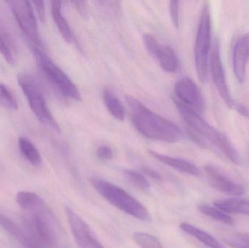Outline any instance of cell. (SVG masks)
<instances>
[{
    "label": "cell",
    "mask_w": 249,
    "mask_h": 248,
    "mask_svg": "<svg viewBox=\"0 0 249 248\" xmlns=\"http://www.w3.org/2000/svg\"><path fill=\"white\" fill-rule=\"evenodd\" d=\"M18 205L27 214L25 224L48 248L58 243V225L53 212L36 193L20 191L16 196Z\"/></svg>",
    "instance_id": "1"
},
{
    "label": "cell",
    "mask_w": 249,
    "mask_h": 248,
    "mask_svg": "<svg viewBox=\"0 0 249 248\" xmlns=\"http://www.w3.org/2000/svg\"><path fill=\"white\" fill-rule=\"evenodd\" d=\"M173 99L183 120L187 124L189 135L193 141L204 148L212 145L230 161L234 164H240L239 153L225 133L206 122L196 111L183 104L175 98Z\"/></svg>",
    "instance_id": "2"
},
{
    "label": "cell",
    "mask_w": 249,
    "mask_h": 248,
    "mask_svg": "<svg viewBox=\"0 0 249 248\" xmlns=\"http://www.w3.org/2000/svg\"><path fill=\"white\" fill-rule=\"evenodd\" d=\"M125 99L131 112L133 125L142 135L167 143L178 142L182 139V131L174 122L152 112L133 96L127 95Z\"/></svg>",
    "instance_id": "3"
},
{
    "label": "cell",
    "mask_w": 249,
    "mask_h": 248,
    "mask_svg": "<svg viewBox=\"0 0 249 248\" xmlns=\"http://www.w3.org/2000/svg\"><path fill=\"white\" fill-rule=\"evenodd\" d=\"M90 182L101 196L120 211L140 221L151 219L148 210L122 188L99 177H92Z\"/></svg>",
    "instance_id": "4"
},
{
    "label": "cell",
    "mask_w": 249,
    "mask_h": 248,
    "mask_svg": "<svg viewBox=\"0 0 249 248\" xmlns=\"http://www.w3.org/2000/svg\"><path fill=\"white\" fill-rule=\"evenodd\" d=\"M18 83L23 90L31 110L36 119L45 126L61 132V128L51 114L42 89L35 78L30 74L20 73L17 77Z\"/></svg>",
    "instance_id": "5"
},
{
    "label": "cell",
    "mask_w": 249,
    "mask_h": 248,
    "mask_svg": "<svg viewBox=\"0 0 249 248\" xmlns=\"http://www.w3.org/2000/svg\"><path fill=\"white\" fill-rule=\"evenodd\" d=\"M212 42V22L209 4L204 2L202 7L194 48L195 65L199 80L204 83L209 71V57Z\"/></svg>",
    "instance_id": "6"
},
{
    "label": "cell",
    "mask_w": 249,
    "mask_h": 248,
    "mask_svg": "<svg viewBox=\"0 0 249 248\" xmlns=\"http://www.w3.org/2000/svg\"><path fill=\"white\" fill-rule=\"evenodd\" d=\"M39 66L50 83L66 97L80 101L82 96L77 86L67 74L57 66L42 49H33Z\"/></svg>",
    "instance_id": "7"
},
{
    "label": "cell",
    "mask_w": 249,
    "mask_h": 248,
    "mask_svg": "<svg viewBox=\"0 0 249 248\" xmlns=\"http://www.w3.org/2000/svg\"><path fill=\"white\" fill-rule=\"evenodd\" d=\"M9 4L19 27L30 42L32 49H42L39 27L32 3L26 0L6 1Z\"/></svg>",
    "instance_id": "8"
},
{
    "label": "cell",
    "mask_w": 249,
    "mask_h": 248,
    "mask_svg": "<svg viewBox=\"0 0 249 248\" xmlns=\"http://www.w3.org/2000/svg\"><path fill=\"white\" fill-rule=\"evenodd\" d=\"M209 70L216 90L225 104L231 109H235L238 112L241 104L236 103L232 99L228 88L225 68L221 57L220 45L218 39L213 42L212 46L209 57Z\"/></svg>",
    "instance_id": "9"
},
{
    "label": "cell",
    "mask_w": 249,
    "mask_h": 248,
    "mask_svg": "<svg viewBox=\"0 0 249 248\" xmlns=\"http://www.w3.org/2000/svg\"><path fill=\"white\" fill-rule=\"evenodd\" d=\"M64 211L69 227L79 248H105L90 226L72 208L66 205Z\"/></svg>",
    "instance_id": "10"
},
{
    "label": "cell",
    "mask_w": 249,
    "mask_h": 248,
    "mask_svg": "<svg viewBox=\"0 0 249 248\" xmlns=\"http://www.w3.org/2000/svg\"><path fill=\"white\" fill-rule=\"evenodd\" d=\"M176 99L197 113H203L205 101L198 86L192 79L183 77L178 79L174 85Z\"/></svg>",
    "instance_id": "11"
},
{
    "label": "cell",
    "mask_w": 249,
    "mask_h": 248,
    "mask_svg": "<svg viewBox=\"0 0 249 248\" xmlns=\"http://www.w3.org/2000/svg\"><path fill=\"white\" fill-rule=\"evenodd\" d=\"M0 227L22 248H48L28 226L24 224L22 227L1 212Z\"/></svg>",
    "instance_id": "12"
},
{
    "label": "cell",
    "mask_w": 249,
    "mask_h": 248,
    "mask_svg": "<svg viewBox=\"0 0 249 248\" xmlns=\"http://www.w3.org/2000/svg\"><path fill=\"white\" fill-rule=\"evenodd\" d=\"M205 171L209 184L219 192L234 196L244 195L245 190L239 183L228 177L217 166L208 163L205 166Z\"/></svg>",
    "instance_id": "13"
},
{
    "label": "cell",
    "mask_w": 249,
    "mask_h": 248,
    "mask_svg": "<svg viewBox=\"0 0 249 248\" xmlns=\"http://www.w3.org/2000/svg\"><path fill=\"white\" fill-rule=\"evenodd\" d=\"M249 58V33L242 35L235 42L232 55L234 74L238 83L246 80L247 63Z\"/></svg>",
    "instance_id": "14"
},
{
    "label": "cell",
    "mask_w": 249,
    "mask_h": 248,
    "mask_svg": "<svg viewBox=\"0 0 249 248\" xmlns=\"http://www.w3.org/2000/svg\"><path fill=\"white\" fill-rule=\"evenodd\" d=\"M0 53L10 65L17 61L18 50L14 38L3 20L0 19Z\"/></svg>",
    "instance_id": "15"
},
{
    "label": "cell",
    "mask_w": 249,
    "mask_h": 248,
    "mask_svg": "<svg viewBox=\"0 0 249 248\" xmlns=\"http://www.w3.org/2000/svg\"><path fill=\"white\" fill-rule=\"evenodd\" d=\"M149 154L154 158L156 159L160 163L172 167L174 170L193 176H199L200 175V171L198 167L187 160L178 158V157H170V156L156 152L153 150H149Z\"/></svg>",
    "instance_id": "16"
},
{
    "label": "cell",
    "mask_w": 249,
    "mask_h": 248,
    "mask_svg": "<svg viewBox=\"0 0 249 248\" xmlns=\"http://www.w3.org/2000/svg\"><path fill=\"white\" fill-rule=\"evenodd\" d=\"M51 16L64 40L68 43L73 42V34L68 22L62 13L61 1H51Z\"/></svg>",
    "instance_id": "17"
},
{
    "label": "cell",
    "mask_w": 249,
    "mask_h": 248,
    "mask_svg": "<svg viewBox=\"0 0 249 248\" xmlns=\"http://www.w3.org/2000/svg\"><path fill=\"white\" fill-rule=\"evenodd\" d=\"M154 58L158 60L161 68L166 72H175L178 68V58L171 46L161 44Z\"/></svg>",
    "instance_id": "18"
},
{
    "label": "cell",
    "mask_w": 249,
    "mask_h": 248,
    "mask_svg": "<svg viewBox=\"0 0 249 248\" xmlns=\"http://www.w3.org/2000/svg\"><path fill=\"white\" fill-rule=\"evenodd\" d=\"M180 228L184 233L199 240L200 243L209 248H225V246L216 240L213 236L191 224L182 223L180 225Z\"/></svg>",
    "instance_id": "19"
},
{
    "label": "cell",
    "mask_w": 249,
    "mask_h": 248,
    "mask_svg": "<svg viewBox=\"0 0 249 248\" xmlns=\"http://www.w3.org/2000/svg\"><path fill=\"white\" fill-rule=\"evenodd\" d=\"M214 206L226 214H242L249 215V201L242 199H229L218 200Z\"/></svg>",
    "instance_id": "20"
},
{
    "label": "cell",
    "mask_w": 249,
    "mask_h": 248,
    "mask_svg": "<svg viewBox=\"0 0 249 248\" xmlns=\"http://www.w3.org/2000/svg\"><path fill=\"white\" fill-rule=\"evenodd\" d=\"M19 149L24 158L35 167H39L42 164V157L35 144L26 137H20L18 139Z\"/></svg>",
    "instance_id": "21"
},
{
    "label": "cell",
    "mask_w": 249,
    "mask_h": 248,
    "mask_svg": "<svg viewBox=\"0 0 249 248\" xmlns=\"http://www.w3.org/2000/svg\"><path fill=\"white\" fill-rule=\"evenodd\" d=\"M103 100L107 109L115 119L119 121L124 120L125 112L124 105L113 92L105 90L103 93Z\"/></svg>",
    "instance_id": "22"
},
{
    "label": "cell",
    "mask_w": 249,
    "mask_h": 248,
    "mask_svg": "<svg viewBox=\"0 0 249 248\" xmlns=\"http://www.w3.org/2000/svg\"><path fill=\"white\" fill-rule=\"evenodd\" d=\"M198 209L202 214L210 217L215 221H219V222L224 223V224H228V225H233L234 223H235L232 217L230 216L228 214L221 211L220 209L216 208V207L202 205H199Z\"/></svg>",
    "instance_id": "23"
},
{
    "label": "cell",
    "mask_w": 249,
    "mask_h": 248,
    "mask_svg": "<svg viewBox=\"0 0 249 248\" xmlns=\"http://www.w3.org/2000/svg\"><path fill=\"white\" fill-rule=\"evenodd\" d=\"M133 240L141 248H165L156 237L146 233H135Z\"/></svg>",
    "instance_id": "24"
},
{
    "label": "cell",
    "mask_w": 249,
    "mask_h": 248,
    "mask_svg": "<svg viewBox=\"0 0 249 248\" xmlns=\"http://www.w3.org/2000/svg\"><path fill=\"white\" fill-rule=\"evenodd\" d=\"M0 106L9 110H17L18 103L11 90L0 83Z\"/></svg>",
    "instance_id": "25"
},
{
    "label": "cell",
    "mask_w": 249,
    "mask_h": 248,
    "mask_svg": "<svg viewBox=\"0 0 249 248\" xmlns=\"http://www.w3.org/2000/svg\"><path fill=\"white\" fill-rule=\"evenodd\" d=\"M124 173L127 181L135 187L143 191L149 189V182L142 173L133 170H124Z\"/></svg>",
    "instance_id": "26"
},
{
    "label": "cell",
    "mask_w": 249,
    "mask_h": 248,
    "mask_svg": "<svg viewBox=\"0 0 249 248\" xmlns=\"http://www.w3.org/2000/svg\"><path fill=\"white\" fill-rule=\"evenodd\" d=\"M225 243L232 248H249V234L244 233L225 236Z\"/></svg>",
    "instance_id": "27"
},
{
    "label": "cell",
    "mask_w": 249,
    "mask_h": 248,
    "mask_svg": "<svg viewBox=\"0 0 249 248\" xmlns=\"http://www.w3.org/2000/svg\"><path fill=\"white\" fill-rule=\"evenodd\" d=\"M143 42H144L145 47H146L148 52L154 58L160 47L161 44L159 43L158 41L149 33L143 35Z\"/></svg>",
    "instance_id": "28"
},
{
    "label": "cell",
    "mask_w": 249,
    "mask_h": 248,
    "mask_svg": "<svg viewBox=\"0 0 249 248\" xmlns=\"http://www.w3.org/2000/svg\"><path fill=\"white\" fill-rule=\"evenodd\" d=\"M170 16L175 27L179 26L180 1H171L169 4Z\"/></svg>",
    "instance_id": "29"
},
{
    "label": "cell",
    "mask_w": 249,
    "mask_h": 248,
    "mask_svg": "<svg viewBox=\"0 0 249 248\" xmlns=\"http://www.w3.org/2000/svg\"><path fill=\"white\" fill-rule=\"evenodd\" d=\"M98 157L101 160H110L113 158V151L110 147L107 145L99 146L96 151Z\"/></svg>",
    "instance_id": "30"
},
{
    "label": "cell",
    "mask_w": 249,
    "mask_h": 248,
    "mask_svg": "<svg viewBox=\"0 0 249 248\" xmlns=\"http://www.w3.org/2000/svg\"><path fill=\"white\" fill-rule=\"evenodd\" d=\"M34 7H35L36 13L42 21H44L45 17V3L42 1H32Z\"/></svg>",
    "instance_id": "31"
},
{
    "label": "cell",
    "mask_w": 249,
    "mask_h": 248,
    "mask_svg": "<svg viewBox=\"0 0 249 248\" xmlns=\"http://www.w3.org/2000/svg\"><path fill=\"white\" fill-rule=\"evenodd\" d=\"M143 173H146L147 176L152 178V179H157V180H161V179H162V177L160 176V174H159V173L155 171V170L149 168V167H143Z\"/></svg>",
    "instance_id": "32"
}]
</instances>
